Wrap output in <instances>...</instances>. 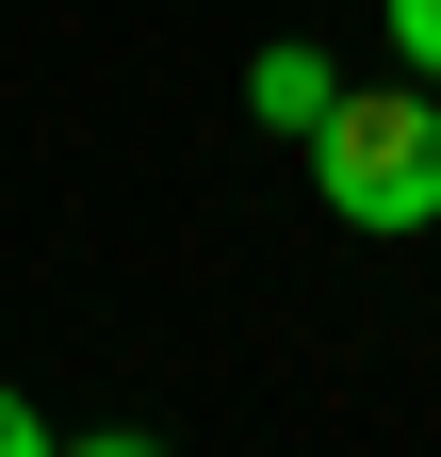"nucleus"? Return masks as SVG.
Segmentation results:
<instances>
[{
    "label": "nucleus",
    "mask_w": 441,
    "mask_h": 457,
    "mask_svg": "<svg viewBox=\"0 0 441 457\" xmlns=\"http://www.w3.org/2000/svg\"><path fill=\"white\" fill-rule=\"evenodd\" d=\"M393 49H409V82H441V0H393Z\"/></svg>",
    "instance_id": "obj_3"
},
{
    "label": "nucleus",
    "mask_w": 441,
    "mask_h": 457,
    "mask_svg": "<svg viewBox=\"0 0 441 457\" xmlns=\"http://www.w3.org/2000/svg\"><path fill=\"white\" fill-rule=\"evenodd\" d=\"M327 98H344V66H327V49H295V33L245 66V114H262V131H295V147L327 131Z\"/></svg>",
    "instance_id": "obj_2"
},
{
    "label": "nucleus",
    "mask_w": 441,
    "mask_h": 457,
    "mask_svg": "<svg viewBox=\"0 0 441 457\" xmlns=\"http://www.w3.org/2000/svg\"><path fill=\"white\" fill-rule=\"evenodd\" d=\"M33 441H49V425H33V409H17V392H0V457H33Z\"/></svg>",
    "instance_id": "obj_4"
},
{
    "label": "nucleus",
    "mask_w": 441,
    "mask_h": 457,
    "mask_svg": "<svg viewBox=\"0 0 441 457\" xmlns=\"http://www.w3.org/2000/svg\"><path fill=\"white\" fill-rule=\"evenodd\" d=\"M311 180H327V212L344 228H425L441 212V114H425V82H344L327 98V131H311Z\"/></svg>",
    "instance_id": "obj_1"
}]
</instances>
